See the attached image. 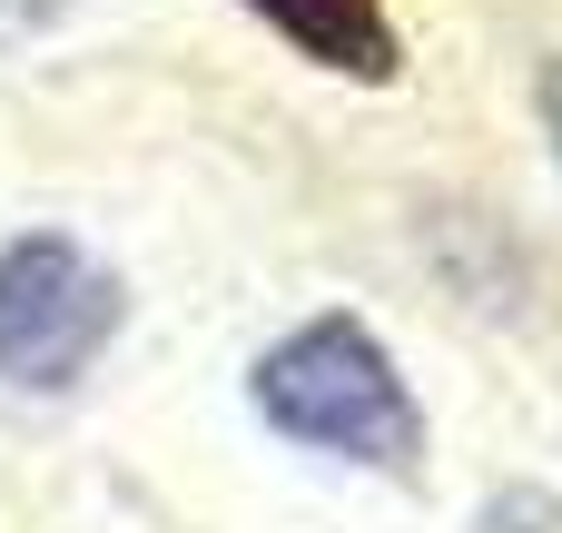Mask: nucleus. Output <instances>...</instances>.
Returning a JSON list of instances; mask_svg holds the SVG:
<instances>
[{"instance_id":"5","label":"nucleus","mask_w":562,"mask_h":533,"mask_svg":"<svg viewBox=\"0 0 562 533\" xmlns=\"http://www.w3.org/2000/svg\"><path fill=\"white\" fill-rule=\"evenodd\" d=\"M79 0H0V49H20V40H40V30H59Z\"/></svg>"},{"instance_id":"2","label":"nucleus","mask_w":562,"mask_h":533,"mask_svg":"<svg viewBox=\"0 0 562 533\" xmlns=\"http://www.w3.org/2000/svg\"><path fill=\"white\" fill-rule=\"evenodd\" d=\"M119 326H128V287L99 247H79L69 227L0 237V386L10 396H69Z\"/></svg>"},{"instance_id":"4","label":"nucleus","mask_w":562,"mask_h":533,"mask_svg":"<svg viewBox=\"0 0 562 533\" xmlns=\"http://www.w3.org/2000/svg\"><path fill=\"white\" fill-rule=\"evenodd\" d=\"M474 533H562V504L553 495H494Z\"/></svg>"},{"instance_id":"1","label":"nucleus","mask_w":562,"mask_h":533,"mask_svg":"<svg viewBox=\"0 0 562 533\" xmlns=\"http://www.w3.org/2000/svg\"><path fill=\"white\" fill-rule=\"evenodd\" d=\"M247 406L267 435L356 465V475H415L425 465V406L395 366V346L366 317H306L247 366Z\"/></svg>"},{"instance_id":"6","label":"nucleus","mask_w":562,"mask_h":533,"mask_svg":"<svg viewBox=\"0 0 562 533\" xmlns=\"http://www.w3.org/2000/svg\"><path fill=\"white\" fill-rule=\"evenodd\" d=\"M533 109H543V138H553V168H562V49L543 59V79H533Z\"/></svg>"},{"instance_id":"3","label":"nucleus","mask_w":562,"mask_h":533,"mask_svg":"<svg viewBox=\"0 0 562 533\" xmlns=\"http://www.w3.org/2000/svg\"><path fill=\"white\" fill-rule=\"evenodd\" d=\"M247 20H267L306 69H326V79H366V89H385L395 69H405V30H395V10L385 0H237Z\"/></svg>"}]
</instances>
